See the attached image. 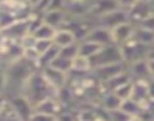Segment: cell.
<instances>
[{
	"instance_id": "7c38bea8",
	"label": "cell",
	"mask_w": 154,
	"mask_h": 121,
	"mask_svg": "<svg viewBox=\"0 0 154 121\" xmlns=\"http://www.w3.org/2000/svg\"><path fill=\"white\" fill-rule=\"evenodd\" d=\"M36 112H42V113H48L53 116H59L60 112L63 110V104L60 103V100L57 97H48L42 101H39L35 106Z\"/></svg>"
},
{
	"instance_id": "484cf974",
	"label": "cell",
	"mask_w": 154,
	"mask_h": 121,
	"mask_svg": "<svg viewBox=\"0 0 154 121\" xmlns=\"http://www.w3.org/2000/svg\"><path fill=\"white\" fill-rule=\"evenodd\" d=\"M36 41H38V39L35 38L33 33H27L26 36H23V38L20 39V44H21L23 50H29V48H35Z\"/></svg>"
},
{
	"instance_id": "1f68e13d",
	"label": "cell",
	"mask_w": 154,
	"mask_h": 121,
	"mask_svg": "<svg viewBox=\"0 0 154 121\" xmlns=\"http://www.w3.org/2000/svg\"><path fill=\"white\" fill-rule=\"evenodd\" d=\"M146 60H148V68H149L151 79H154V59H146Z\"/></svg>"
},
{
	"instance_id": "d6986e66",
	"label": "cell",
	"mask_w": 154,
	"mask_h": 121,
	"mask_svg": "<svg viewBox=\"0 0 154 121\" xmlns=\"http://www.w3.org/2000/svg\"><path fill=\"white\" fill-rule=\"evenodd\" d=\"M121 109H122L127 115H130L131 118H134V116H140L142 112H143V106H142L140 103H137L136 100H133V98L124 100L122 104H121Z\"/></svg>"
},
{
	"instance_id": "4dcf8cb0",
	"label": "cell",
	"mask_w": 154,
	"mask_h": 121,
	"mask_svg": "<svg viewBox=\"0 0 154 121\" xmlns=\"http://www.w3.org/2000/svg\"><path fill=\"white\" fill-rule=\"evenodd\" d=\"M137 26H140V27H143V29H148V30H151V32H154V14L151 15V17H148L146 20H143L140 24H137Z\"/></svg>"
},
{
	"instance_id": "836d02e7",
	"label": "cell",
	"mask_w": 154,
	"mask_h": 121,
	"mask_svg": "<svg viewBox=\"0 0 154 121\" xmlns=\"http://www.w3.org/2000/svg\"><path fill=\"white\" fill-rule=\"evenodd\" d=\"M137 2H142V3H154V0H137Z\"/></svg>"
},
{
	"instance_id": "7a4b0ae2",
	"label": "cell",
	"mask_w": 154,
	"mask_h": 121,
	"mask_svg": "<svg viewBox=\"0 0 154 121\" xmlns=\"http://www.w3.org/2000/svg\"><path fill=\"white\" fill-rule=\"evenodd\" d=\"M119 47H121V53H122V60L127 65L136 62V60H140V59H146L148 51H149V47L140 44L134 36Z\"/></svg>"
},
{
	"instance_id": "30bf717a",
	"label": "cell",
	"mask_w": 154,
	"mask_h": 121,
	"mask_svg": "<svg viewBox=\"0 0 154 121\" xmlns=\"http://www.w3.org/2000/svg\"><path fill=\"white\" fill-rule=\"evenodd\" d=\"M71 17L65 12V9H51V11H48V12H45L44 15H42V21L45 23V24H48V26H51L53 29H60V27H63L66 23H68V20H69Z\"/></svg>"
},
{
	"instance_id": "f546056e",
	"label": "cell",
	"mask_w": 154,
	"mask_h": 121,
	"mask_svg": "<svg viewBox=\"0 0 154 121\" xmlns=\"http://www.w3.org/2000/svg\"><path fill=\"white\" fill-rule=\"evenodd\" d=\"M116 2H118V5H119L121 9H124V11H130V9L137 3V0H116Z\"/></svg>"
},
{
	"instance_id": "4316f807",
	"label": "cell",
	"mask_w": 154,
	"mask_h": 121,
	"mask_svg": "<svg viewBox=\"0 0 154 121\" xmlns=\"http://www.w3.org/2000/svg\"><path fill=\"white\" fill-rule=\"evenodd\" d=\"M53 44H54V42L50 41V39H38L36 44H35V50H36L38 54L41 56V54H44V53H45Z\"/></svg>"
},
{
	"instance_id": "f1b7e54d",
	"label": "cell",
	"mask_w": 154,
	"mask_h": 121,
	"mask_svg": "<svg viewBox=\"0 0 154 121\" xmlns=\"http://www.w3.org/2000/svg\"><path fill=\"white\" fill-rule=\"evenodd\" d=\"M6 86H8L6 71H5V67H0V95L6 94Z\"/></svg>"
},
{
	"instance_id": "7402d4cb",
	"label": "cell",
	"mask_w": 154,
	"mask_h": 121,
	"mask_svg": "<svg viewBox=\"0 0 154 121\" xmlns=\"http://www.w3.org/2000/svg\"><path fill=\"white\" fill-rule=\"evenodd\" d=\"M54 33H56V29H53L51 26H48V24H45V23H42V24L33 32V35H35L36 39H50V41H53Z\"/></svg>"
},
{
	"instance_id": "3957f363",
	"label": "cell",
	"mask_w": 154,
	"mask_h": 121,
	"mask_svg": "<svg viewBox=\"0 0 154 121\" xmlns=\"http://www.w3.org/2000/svg\"><path fill=\"white\" fill-rule=\"evenodd\" d=\"M128 68V65L125 62H118V64H110V65H104V67H98L92 70V76L97 79L98 83H106L107 80H110L112 77L118 76L119 73L125 71Z\"/></svg>"
},
{
	"instance_id": "e0dca14e",
	"label": "cell",
	"mask_w": 154,
	"mask_h": 121,
	"mask_svg": "<svg viewBox=\"0 0 154 121\" xmlns=\"http://www.w3.org/2000/svg\"><path fill=\"white\" fill-rule=\"evenodd\" d=\"M101 48H103L101 45H98V44H95L89 39H83V41L79 42V54H82L85 57H89V59H92Z\"/></svg>"
},
{
	"instance_id": "52a82bcc",
	"label": "cell",
	"mask_w": 154,
	"mask_h": 121,
	"mask_svg": "<svg viewBox=\"0 0 154 121\" xmlns=\"http://www.w3.org/2000/svg\"><path fill=\"white\" fill-rule=\"evenodd\" d=\"M152 14H154V3H142V2H137L130 11H127L128 21L133 23L134 26L140 24Z\"/></svg>"
},
{
	"instance_id": "9a60e30c",
	"label": "cell",
	"mask_w": 154,
	"mask_h": 121,
	"mask_svg": "<svg viewBox=\"0 0 154 121\" xmlns=\"http://www.w3.org/2000/svg\"><path fill=\"white\" fill-rule=\"evenodd\" d=\"M92 71V62L89 57H85L82 54H77L72 59V70L71 73H79V74H88Z\"/></svg>"
},
{
	"instance_id": "5b68a950",
	"label": "cell",
	"mask_w": 154,
	"mask_h": 121,
	"mask_svg": "<svg viewBox=\"0 0 154 121\" xmlns=\"http://www.w3.org/2000/svg\"><path fill=\"white\" fill-rule=\"evenodd\" d=\"M116 9H121L116 0H91L88 17L92 20H97V18H100L109 12H113Z\"/></svg>"
},
{
	"instance_id": "d590c367",
	"label": "cell",
	"mask_w": 154,
	"mask_h": 121,
	"mask_svg": "<svg viewBox=\"0 0 154 121\" xmlns=\"http://www.w3.org/2000/svg\"><path fill=\"white\" fill-rule=\"evenodd\" d=\"M35 2H36V0H32V3H35Z\"/></svg>"
},
{
	"instance_id": "8992f818",
	"label": "cell",
	"mask_w": 154,
	"mask_h": 121,
	"mask_svg": "<svg viewBox=\"0 0 154 121\" xmlns=\"http://www.w3.org/2000/svg\"><path fill=\"white\" fill-rule=\"evenodd\" d=\"M17 112V116L20 121H29L32 113L35 112V107L33 104L23 95V94H18V95H14V97H8Z\"/></svg>"
},
{
	"instance_id": "83f0119b",
	"label": "cell",
	"mask_w": 154,
	"mask_h": 121,
	"mask_svg": "<svg viewBox=\"0 0 154 121\" xmlns=\"http://www.w3.org/2000/svg\"><path fill=\"white\" fill-rule=\"evenodd\" d=\"M57 116H53V115H48V113H42V112H33L30 119L29 121H56Z\"/></svg>"
},
{
	"instance_id": "44dd1931",
	"label": "cell",
	"mask_w": 154,
	"mask_h": 121,
	"mask_svg": "<svg viewBox=\"0 0 154 121\" xmlns=\"http://www.w3.org/2000/svg\"><path fill=\"white\" fill-rule=\"evenodd\" d=\"M50 65H51L53 68L59 70V71H63V73L69 74L71 70H72V59H68V57H63V56L59 54Z\"/></svg>"
},
{
	"instance_id": "d4e9b609",
	"label": "cell",
	"mask_w": 154,
	"mask_h": 121,
	"mask_svg": "<svg viewBox=\"0 0 154 121\" xmlns=\"http://www.w3.org/2000/svg\"><path fill=\"white\" fill-rule=\"evenodd\" d=\"M59 54H60V56H63V57H68V59H74L77 54H79V42L60 48Z\"/></svg>"
},
{
	"instance_id": "2e32d148",
	"label": "cell",
	"mask_w": 154,
	"mask_h": 121,
	"mask_svg": "<svg viewBox=\"0 0 154 121\" xmlns=\"http://www.w3.org/2000/svg\"><path fill=\"white\" fill-rule=\"evenodd\" d=\"M122 104V100L115 94V92H103L101 94V109H104L106 112L109 110H115L119 109Z\"/></svg>"
},
{
	"instance_id": "cb8c5ba5",
	"label": "cell",
	"mask_w": 154,
	"mask_h": 121,
	"mask_svg": "<svg viewBox=\"0 0 154 121\" xmlns=\"http://www.w3.org/2000/svg\"><path fill=\"white\" fill-rule=\"evenodd\" d=\"M107 119L109 121H131L133 118L130 115H127L121 107L115 109V110H109L107 112Z\"/></svg>"
},
{
	"instance_id": "6da1fadb",
	"label": "cell",
	"mask_w": 154,
	"mask_h": 121,
	"mask_svg": "<svg viewBox=\"0 0 154 121\" xmlns=\"http://www.w3.org/2000/svg\"><path fill=\"white\" fill-rule=\"evenodd\" d=\"M91 62H92V70H94V68H98V67L110 65V64L124 62V60H122V53H121V47L116 45V44L103 47V48L91 59Z\"/></svg>"
},
{
	"instance_id": "9c48e42d",
	"label": "cell",
	"mask_w": 154,
	"mask_h": 121,
	"mask_svg": "<svg viewBox=\"0 0 154 121\" xmlns=\"http://www.w3.org/2000/svg\"><path fill=\"white\" fill-rule=\"evenodd\" d=\"M86 39H89V41H92V42H95L101 47L115 44L113 36H112V30L106 29V27H101V26H94V29L88 33Z\"/></svg>"
},
{
	"instance_id": "ac0fdd59",
	"label": "cell",
	"mask_w": 154,
	"mask_h": 121,
	"mask_svg": "<svg viewBox=\"0 0 154 121\" xmlns=\"http://www.w3.org/2000/svg\"><path fill=\"white\" fill-rule=\"evenodd\" d=\"M59 51H60V48L57 47V45H51L44 54H41L39 56V60H38V70L41 71L42 68H45V67H48L53 60L59 56Z\"/></svg>"
},
{
	"instance_id": "8fae6325",
	"label": "cell",
	"mask_w": 154,
	"mask_h": 121,
	"mask_svg": "<svg viewBox=\"0 0 154 121\" xmlns=\"http://www.w3.org/2000/svg\"><path fill=\"white\" fill-rule=\"evenodd\" d=\"M134 29H136V26L133 23H130V21H125V23L116 26L115 29H112V36H113L115 44L116 45H122L127 41H130L134 36Z\"/></svg>"
},
{
	"instance_id": "ba28073f",
	"label": "cell",
	"mask_w": 154,
	"mask_h": 121,
	"mask_svg": "<svg viewBox=\"0 0 154 121\" xmlns=\"http://www.w3.org/2000/svg\"><path fill=\"white\" fill-rule=\"evenodd\" d=\"M125 21H128L127 11H124V9H116V11H113V12H109V14H106V15L97 18V20H95V24L112 30V29H115L116 26H119V24H122V23H125Z\"/></svg>"
},
{
	"instance_id": "4fadbf2b",
	"label": "cell",
	"mask_w": 154,
	"mask_h": 121,
	"mask_svg": "<svg viewBox=\"0 0 154 121\" xmlns=\"http://www.w3.org/2000/svg\"><path fill=\"white\" fill-rule=\"evenodd\" d=\"M128 73L131 74L133 80H151L149 68H148V60L140 59L133 64H128Z\"/></svg>"
},
{
	"instance_id": "e575fe53",
	"label": "cell",
	"mask_w": 154,
	"mask_h": 121,
	"mask_svg": "<svg viewBox=\"0 0 154 121\" xmlns=\"http://www.w3.org/2000/svg\"><path fill=\"white\" fill-rule=\"evenodd\" d=\"M5 98H6V95H0V106H2V103L5 101Z\"/></svg>"
},
{
	"instance_id": "5bb4252c",
	"label": "cell",
	"mask_w": 154,
	"mask_h": 121,
	"mask_svg": "<svg viewBox=\"0 0 154 121\" xmlns=\"http://www.w3.org/2000/svg\"><path fill=\"white\" fill-rule=\"evenodd\" d=\"M53 42H54V45H57L59 48H63V47L77 44L79 41H77V36L74 35L72 30H69L68 27H60V29L56 30L54 38H53Z\"/></svg>"
},
{
	"instance_id": "ffe728a7",
	"label": "cell",
	"mask_w": 154,
	"mask_h": 121,
	"mask_svg": "<svg viewBox=\"0 0 154 121\" xmlns=\"http://www.w3.org/2000/svg\"><path fill=\"white\" fill-rule=\"evenodd\" d=\"M134 38L140 44H143L146 47H152L154 45V32H151L148 29H143L140 26H136V29H134Z\"/></svg>"
},
{
	"instance_id": "d6a6232c",
	"label": "cell",
	"mask_w": 154,
	"mask_h": 121,
	"mask_svg": "<svg viewBox=\"0 0 154 121\" xmlns=\"http://www.w3.org/2000/svg\"><path fill=\"white\" fill-rule=\"evenodd\" d=\"M9 2H11V0H0V9H3V8H5Z\"/></svg>"
},
{
	"instance_id": "603a6c76",
	"label": "cell",
	"mask_w": 154,
	"mask_h": 121,
	"mask_svg": "<svg viewBox=\"0 0 154 121\" xmlns=\"http://www.w3.org/2000/svg\"><path fill=\"white\" fill-rule=\"evenodd\" d=\"M113 92H115L122 101L131 98V94H133V80L128 82V83H125V85H122V86H119V88L115 89Z\"/></svg>"
},
{
	"instance_id": "8d00e7d4",
	"label": "cell",
	"mask_w": 154,
	"mask_h": 121,
	"mask_svg": "<svg viewBox=\"0 0 154 121\" xmlns=\"http://www.w3.org/2000/svg\"><path fill=\"white\" fill-rule=\"evenodd\" d=\"M0 67H2V65H0Z\"/></svg>"
},
{
	"instance_id": "277c9868",
	"label": "cell",
	"mask_w": 154,
	"mask_h": 121,
	"mask_svg": "<svg viewBox=\"0 0 154 121\" xmlns=\"http://www.w3.org/2000/svg\"><path fill=\"white\" fill-rule=\"evenodd\" d=\"M41 73H42L44 79L47 80V83H48L51 88H54L56 91H60V89L66 88L69 74H66V73H63V71H59V70L53 68L51 65L42 68Z\"/></svg>"
}]
</instances>
